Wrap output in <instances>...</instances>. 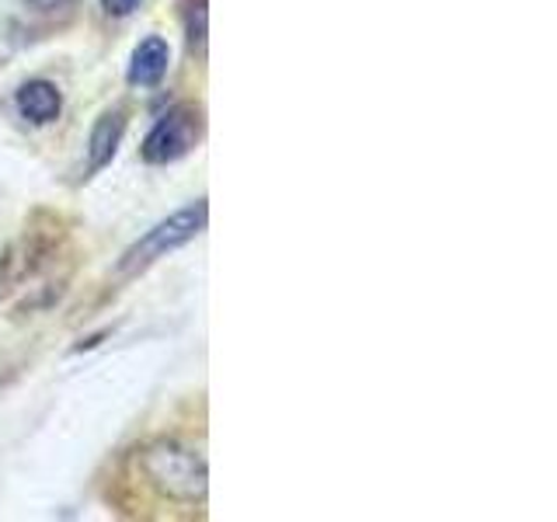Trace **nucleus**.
Listing matches in <instances>:
<instances>
[{"instance_id":"nucleus-1","label":"nucleus","mask_w":557,"mask_h":522,"mask_svg":"<svg viewBox=\"0 0 557 522\" xmlns=\"http://www.w3.org/2000/svg\"><path fill=\"white\" fill-rule=\"evenodd\" d=\"M139 470L164 498L182 505H199L206 498L209 474L206 460L191 446H182L174 439H157L139 452Z\"/></svg>"},{"instance_id":"nucleus-2","label":"nucleus","mask_w":557,"mask_h":522,"mask_svg":"<svg viewBox=\"0 0 557 522\" xmlns=\"http://www.w3.org/2000/svg\"><path fill=\"white\" fill-rule=\"evenodd\" d=\"M206 216H209V209H206V202L199 199V202H191V206L178 209L174 216L161 220V223L153 226V231H147L126 254H122V261H119V275H136V272H144L147 265H153L157 258H164V254H171V251H178L182 244H188L196 234H202Z\"/></svg>"},{"instance_id":"nucleus-3","label":"nucleus","mask_w":557,"mask_h":522,"mask_svg":"<svg viewBox=\"0 0 557 522\" xmlns=\"http://www.w3.org/2000/svg\"><path fill=\"white\" fill-rule=\"evenodd\" d=\"M202 136V112L196 104H178L171 109L144 139V161L150 164H171L199 144Z\"/></svg>"},{"instance_id":"nucleus-4","label":"nucleus","mask_w":557,"mask_h":522,"mask_svg":"<svg viewBox=\"0 0 557 522\" xmlns=\"http://www.w3.org/2000/svg\"><path fill=\"white\" fill-rule=\"evenodd\" d=\"M17 112H22V119L35 122V126H46V122H52L60 115L63 109V98L57 91V84L52 80H28L17 87Z\"/></svg>"},{"instance_id":"nucleus-5","label":"nucleus","mask_w":557,"mask_h":522,"mask_svg":"<svg viewBox=\"0 0 557 522\" xmlns=\"http://www.w3.org/2000/svg\"><path fill=\"white\" fill-rule=\"evenodd\" d=\"M168 63H171V49L161 35H150L136 46L133 60H129V84L136 87H153L168 74Z\"/></svg>"},{"instance_id":"nucleus-6","label":"nucleus","mask_w":557,"mask_h":522,"mask_svg":"<svg viewBox=\"0 0 557 522\" xmlns=\"http://www.w3.org/2000/svg\"><path fill=\"white\" fill-rule=\"evenodd\" d=\"M122 133H126V112L115 109V112H104L98 122H95V129H91V171H101L104 164L112 161L119 144H122Z\"/></svg>"},{"instance_id":"nucleus-7","label":"nucleus","mask_w":557,"mask_h":522,"mask_svg":"<svg viewBox=\"0 0 557 522\" xmlns=\"http://www.w3.org/2000/svg\"><path fill=\"white\" fill-rule=\"evenodd\" d=\"M191 8H196V14L188 11V42L202 46L206 42V0H199V4H191Z\"/></svg>"},{"instance_id":"nucleus-8","label":"nucleus","mask_w":557,"mask_h":522,"mask_svg":"<svg viewBox=\"0 0 557 522\" xmlns=\"http://www.w3.org/2000/svg\"><path fill=\"white\" fill-rule=\"evenodd\" d=\"M101 8L109 11L112 17H126L139 8V0H101Z\"/></svg>"},{"instance_id":"nucleus-9","label":"nucleus","mask_w":557,"mask_h":522,"mask_svg":"<svg viewBox=\"0 0 557 522\" xmlns=\"http://www.w3.org/2000/svg\"><path fill=\"white\" fill-rule=\"evenodd\" d=\"M28 8L35 11H57V8H66V4H74V0H25Z\"/></svg>"}]
</instances>
